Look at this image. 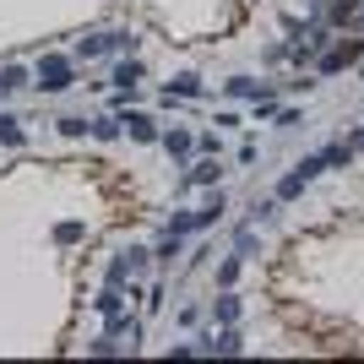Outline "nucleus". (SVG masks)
I'll return each instance as SVG.
<instances>
[{"label":"nucleus","instance_id":"nucleus-10","mask_svg":"<svg viewBox=\"0 0 364 364\" xmlns=\"http://www.w3.org/2000/svg\"><path fill=\"white\" fill-rule=\"evenodd\" d=\"M87 131H92L98 141H114V136H120V120H114V114H104V120H92Z\"/></svg>","mask_w":364,"mask_h":364},{"label":"nucleus","instance_id":"nucleus-12","mask_svg":"<svg viewBox=\"0 0 364 364\" xmlns=\"http://www.w3.org/2000/svg\"><path fill=\"white\" fill-rule=\"evenodd\" d=\"M218 321H223V326H234V321H240V299H234V294H223V299H218Z\"/></svg>","mask_w":364,"mask_h":364},{"label":"nucleus","instance_id":"nucleus-14","mask_svg":"<svg viewBox=\"0 0 364 364\" xmlns=\"http://www.w3.org/2000/svg\"><path fill=\"white\" fill-rule=\"evenodd\" d=\"M55 240H60V245H76V240H82V223H76V218H71V223H60V228H55Z\"/></svg>","mask_w":364,"mask_h":364},{"label":"nucleus","instance_id":"nucleus-3","mask_svg":"<svg viewBox=\"0 0 364 364\" xmlns=\"http://www.w3.org/2000/svg\"><path fill=\"white\" fill-rule=\"evenodd\" d=\"M218 174H223V168H218V158H201V164L185 174V185H218Z\"/></svg>","mask_w":364,"mask_h":364},{"label":"nucleus","instance_id":"nucleus-5","mask_svg":"<svg viewBox=\"0 0 364 364\" xmlns=\"http://www.w3.org/2000/svg\"><path fill=\"white\" fill-rule=\"evenodd\" d=\"M196 92H201V82H196V76H174L164 98H168V104H174V98H196Z\"/></svg>","mask_w":364,"mask_h":364},{"label":"nucleus","instance_id":"nucleus-6","mask_svg":"<svg viewBox=\"0 0 364 364\" xmlns=\"http://www.w3.org/2000/svg\"><path fill=\"white\" fill-rule=\"evenodd\" d=\"M92 304H98V316H114V310H125V294L114 289V283H109V289L98 294V299H92Z\"/></svg>","mask_w":364,"mask_h":364},{"label":"nucleus","instance_id":"nucleus-4","mask_svg":"<svg viewBox=\"0 0 364 364\" xmlns=\"http://www.w3.org/2000/svg\"><path fill=\"white\" fill-rule=\"evenodd\" d=\"M114 82H120V92L131 98V92H136V82H141V60H125L120 71H114Z\"/></svg>","mask_w":364,"mask_h":364},{"label":"nucleus","instance_id":"nucleus-9","mask_svg":"<svg viewBox=\"0 0 364 364\" xmlns=\"http://www.w3.org/2000/svg\"><path fill=\"white\" fill-rule=\"evenodd\" d=\"M164 147H168V158H185V152L196 147V141H191V131H168V136H164Z\"/></svg>","mask_w":364,"mask_h":364},{"label":"nucleus","instance_id":"nucleus-17","mask_svg":"<svg viewBox=\"0 0 364 364\" xmlns=\"http://www.w3.org/2000/svg\"><path fill=\"white\" fill-rule=\"evenodd\" d=\"M60 131H65V136H87V120H76V114H71V120H60Z\"/></svg>","mask_w":364,"mask_h":364},{"label":"nucleus","instance_id":"nucleus-11","mask_svg":"<svg viewBox=\"0 0 364 364\" xmlns=\"http://www.w3.org/2000/svg\"><path fill=\"white\" fill-rule=\"evenodd\" d=\"M0 141H6V147H22V125H16L11 114H0Z\"/></svg>","mask_w":364,"mask_h":364},{"label":"nucleus","instance_id":"nucleus-2","mask_svg":"<svg viewBox=\"0 0 364 364\" xmlns=\"http://www.w3.org/2000/svg\"><path fill=\"white\" fill-rule=\"evenodd\" d=\"M120 131H131L136 141H158V125H152L147 114H136V109H131V114H120Z\"/></svg>","mask_w":364,"mask_h":364},{"label":"nucleus","instance_id":"nucleus-1","mask_svg":"<svg viewBox=\"0 0 364 364\" xmlns=\"http://www.w3.org/2000/svg\"><path fill=\"white\" fill-rule=\"evenodd\" d=\"M38 87L44 92H65L71 87V60H65V55H44V60H38Z\"/></svg>","mask_w":364,"mask_h":364},{"label":"nucleus","instance_id":"nucleus-18","mask_svg":"<svg viewBox=\"0 0 364 364\" xmlns=\"http://www.w3.org/2000/svg\"><path fill=\"white\" fill-rule=\"evenodd\" d=\"M359 22H364V11H359Z\"/></svg>","mask_w":364,"mask_h":364},{"label":"nucleus","instance_id":"nucleus-7","mask_svg":"<svg viewBox=\"0 0 364 364\" xmlns=\"http://www.w3.org/2000/svg\"><path fill=\"white\" fill-rule=\"evenodd\" d=\"M16 87H28V71L22 65H0V92H16Z\"/></svg>","mask_w":364,"mask_h":364},{"label":"nucleus","instance_id":"nucleus-8","mask_svg":"<svg viewBox=\"0 0 364 364\" xmlns=\"http://www.w3.org/2000/svg\"><path fill=\"white\" fill-rule=\"evenodd\" d=\"M228 92H234V98H267V87H261V82H250V76H234V82H228Z\"/></svg>","mask_w":364,"mask_h":364},{"label":"nucleus","instance_id":"nucleus-13","mask_svg":"<svg viewBox=\"0 0 364 364\" xmlns=\"http://www.w3.org/2000/svg\"><path fill=\"white\" fill-rule=\"evenodd\" d=\"M109 49V33L104 38H82V44H76V55H82V60H92V55H104Z\"/></svg>","mask_w":364,"mask_h":364},{"label":"nucleus","instance_id":"nucleus-16","mask_svg":"<svg viewBox=\"0 0 364 364\" xmlns=\"http://www.w3.org/2000/svg\"><path fill=\"white\" fill-rule=\"evenodd\" d=\"M174 256H180V234H168V240L158 245V261H174Z\"/></svg>","mask_w":364,"mask_h":364},{"label":"nucleus","instance_id":"nucleus-15","mask_svg":"<svg viewBox=\"0 0 364 364\" xmlns=\"http://www.w3.org/2000/svg\"><path fill=\"white\" fill-rule=\"evenodd\" d=\"M234 277H240V256H228L223 267H218V283H223V289H228V283H234Z\"/></svg>","mask_w":364,"mask_h":364}]
</instances>
